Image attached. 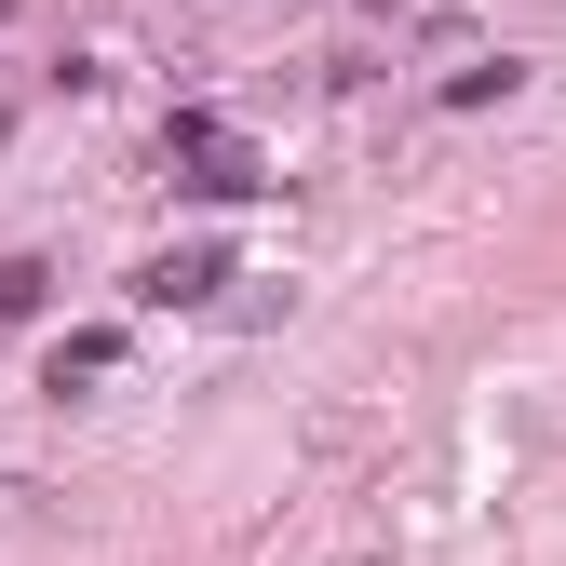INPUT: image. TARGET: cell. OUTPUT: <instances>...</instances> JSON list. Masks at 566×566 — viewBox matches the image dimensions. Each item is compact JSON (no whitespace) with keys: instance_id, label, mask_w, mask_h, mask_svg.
<instances>
[{"instance_id":"6da1fadb","label":"cell","mask_w":566,"mask_h":566,"mask_svg":"<svg viewBox=\"0 0 566 566\" xmlns=\"http://www.w3.org/2000/svg\"><path fill=\"white\" fill-rule=\"evenodd\" d=\"M217 283H230V256H217V243H189V256H163L149 283H135V297H149V311H189V297H217Z\"/></svg>"}]
</instances>
